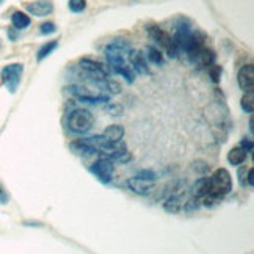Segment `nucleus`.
<instances>
[{"instance_id": "1", "label": "nucleus", "mask_w": 254, "mask_h": 254, "mask_svg": "<svg viewBox=\"0 0 254 254\" xmlns=\"http://www.w3.org/2000/svg\"><path fill=\"white\" fill-rule=\"evenodd\" d=\"M231 190H233V179H231L229 171L225 168H218L209 177V193L204 196V206H215Z\"/></svg>"}, {"instance_id": "2", "label": "nucleus", "mask_w": 254, "mask_h": 254, "mask_svg": "<svg viewBox=\"0 0 254 254\" xmlns=\"http://www.w3.org/2000/svg\"><path fill=\"white\" fill-rule=\"evenodd\" d=\"M129 49L130 47L127 42L116 41L113 44H110V46L106 49V57L108 60L111 69H113L116 74H119L121 77H124L127 84H132L133 79H135L133 77V69L126 63V57H124V54L129 52Z\"/></svg>"}, {"instance_id": "3", "label": "nucleus", "mask_w": 254, "mask_h": 254, "mask_svg": "<svg viewBox=\"0 0 254 254\" xmlns=\"http://www.w3.org/2000/svg\"><path fill=\"white\" fill-rule=\"evenodd\" d=\"M68 124H69V130L74 133H86L93 129V124H94V116L91 111H88L85 108H76L74 111H71L69 119H68Z\"/></svg>"}, {"instance_id": "4", "label": "nucleus", "mask_w": 254, "mask_h": 254, "mask_svg": "<svg viewBox=\"0 0 254 254\" xmlns=\"http://www.w3.org/2000/svg\"><path fill=\"white\" fill-rule=\"evenodd\" d=\"M22 72H24V66L21 63H11L6 64L5 68L0 71V77H2V84L5 88L8 89L10 93H16L21 79H22Z\"/></svg>"}, {"instance_id": "5", "label": "nucleus", "mask_w": 254, "mask_h": 254, "mask_svg": "<svg viewBox=\"0 0 254 254\" xmlns=\"http://www.w3.org/2000/svg\"><path fill=\"white\" fill-rule=\"evenodd\" d=\"M148 33L155 42H159V46H162L163 49L167 50V54H168L169 58H176L179 55L177 47H176V44L173 41V36H169L165 30H162L160 27L151 25V27H148Z\"/></svg>"}, {"instance_id": "6", "label": "nucleus", "mask_w": 254, "mask_h": 254, "mask_svg": "<svg viewBox=\"0 0 254 254\" xmlns=\"http://www.w3.org/2000/svg\"><path fill=\"white\" fill-rule=\"evenodd\" d=\"M79 64L86 74V79H108V72L101 63H96L93 60L84 58V60H80Z\"/></svg>"}, {"instance_id": "7", "label": "nucleus", "mask_w": 254, "mask_h": 254, "mask_svg": "<svg viewBox=\"0 0 254 254\" xmlns=\"http://www.w3.org/2000/svg\"><path fill=\"white\" fill-rule=\"evenodd\" d=\"M89 169H91V173H94L99 177V181L110 182L111 176H113V171H115V165H113V162L108 160V159H101V160L96 162Z\"/></svg>"}, {"instance_id": "8", "label": "nucleus", "mask_w": 254, "mask_h": 254, "mask_svg": "<svg viewBox=\"0 0 254 254\" xmlns=\"http://www.w3.org/2000/svg\"><path fill=\"white\" fill-rule=\"evenodd\" d=\"M71 94H74L80 102H88V104H102L108 102L110 96H96L93 93H89L88 89L80 88V86H71L69 88Z\"/></svg>"}, {"instance_id": "9", "label": "nucleus", "mask_w": 254, "mask_h": 254, "mask_svg": "<svg viewBox=\"0 0 254 254\" xmlns=\"http://www.w3.org/2000/svg\"><path fill=\"white\" fill-rule=\"evenodd\" d=\"M238 86L240 89H243L245 93H250L253 91V86H254V66L253 64H245L243 68L238 71Z\"/></svg>"}, {"instance_id": "10", "label": "nucleus", "mask_w": 254, "mask_h": 254, "mask_svg": "<svg viewBox=\"0 0 254 254\" xmlns=\"http://www.w3.org/2000/svg\"><path fill=\"white\" fill-rule=\"evenodd\" d=\"M25 8L30 14H33V16L42 18V16H49V14L54 11V3H52L50 0H36L33 3H27Z\"/></svg>"}, {"instance_id": "11", "label": "nucleus", "mask_w": 254, "mask_h": 254, "mask_svg": "<svg viewBox=\"0 0 254 254\" xmlns=\"http://www.w3.org/2000/svg\"><path fill=\"white\" fill-rule=\"evenodd\" d=\"M155 182L154 181H148V179H141L138 176L135 177H130L127 181V187L133 191V193H138V195H148L149 191L154 189Z\"/></svg>"}, {"instance_id": "12", "label": "nucleus", "mask_w": 254, "mask_h": 254, "mask_svg": "<svg viewBox=\"0 0 254 254\" xmlns=\"http://www.w3.org/2000/svg\"><path fill=\"white\" fill-rule=\"evenodd\" d=\"M190 62L193 64H198L201 66V68H209V66H212L215 63V54L211 50V49H207L206 46L201 49L198 54L193 57Z\"/></svg>"}, {"instance_id": "13", "label": "nucleus", "mask_w": 254, "mask_h": 254, "mask_svg": "<svg viewBox=\"0 0 254 254\" xmlns=\"http://www.w3.org/2000/svg\"><path fill=\"white\" fill-rule=\"evenodd\" d=\"M130 63H132V69H135L138 74H148L149 68L146 64V58L145 55L138 50H133L130 54Z\"/></svg>"}, {"instance_id": "14", "label": "nucleus", "mask_w": 254, "mask_h": 254, "mask_svg": "<svg viewBox=\"0 0 254 254\" xmlns=\"http://www.w3.org/2000/svg\"><path fill=\"white\" fill-rule=\"evenodd\" d=\"M11 24H13V28H16V30H25L27 27H30V24H32V19H30L25 13L14 11L11 16Z\"/></svg>"}, {"instance_id": "15", "label": "nucleus", "mask_w": 254, "mask_h": 254, "mask_svg": "<svg viewBox=\"0 0 254 254\" xmlns=\"http://www.w3.org/2000/svg\"><path fill=\"white\" fill-rule=\"evenodd\" d=\"M246 154H248V152H246L243 148L237 146V148L231 149V151H229L228 160H229L231 165H242V163L246 160Z\"/></svg>"}, {"instance_id": "16", "label": "nucleus", "mask_w": 254, "mask_h": 254, "mask_svg": "<svg viewBox=\"0 0 254 254\" xmlns=\"http://www.w3.org/2000/svg\"><path fill=\"white\" fill-rule=\"evenodd\" d=\"M104 137H106L107 140H111V141H121L123 137H124V129L121 126H108L106 130H104L102 133Z\"/></svg>"}, {"instance_id": "17", "label": "nucleus", "mask_w": 254, "mask_h": 254, "mask_svg": "<svg viewBox=\"0 0 254 254\" xmlns=\"http://www.w3.org/2000/svg\"><path fill=\"white\" fill-rule=\"evenodd\" d=\"M163 207H165L167 212L176 213V212H179L184 207V201H182L181 195H171L167 199V203H165V206H163Z\"/></svg>"}, {"instance_id": "18", "label": "nucleus", "mask_w": 254, "mask_h": 254, "mask_svg": "<svg viewBox=\"0 0 254 254\" xmlns=\"http://www.w3.org/2000/svg\"><path fill=\"white\" fill-rule=\"evenodd\" d=\"M209 193V177H201L193 185V196L204 198Z\"/></svg>"}, {"instance_id": "19", "label": "nucleus", "mask_w": 254, "mask_h": 254, "mask_svg": "<svg viewBox=\"0 0 254 254\" xmlns=\"http://www.w3.org/2000/svg\"><path fill=\"white\" fill-rule=\"evenodd\" d=\"M57 47H58V41H49V42H46L42 47H40L38 54H36V60H38V62H42V60L46 58V57H49Z\"/></svg>"}, {"instance_id": "20", "label": "nucleus", "mask_w": 254, "mask_h": 254, "mask_svg": "<svg viewBox=\"0 0 254 254\" xmlns=\"http://www.w3.org/2000/svg\"><path fill=\"white\" fill-rule=\"evenodd\" d=\"M146 50H148V52H146V57H148V60H149V62H151L152 64H157V66L163 64V55H162V52H160L159 49L149 46Z\"/></svg>"}, {"instance_id": "21", "label": "nucleus", "mask_w": 254, "mask_h": 254, "mask_svg": "<svg viewBox=\"0 0 254 254\" xmlns=\"http://www.w3.org/2000/svg\"><path fill=\"white\" fill-rule=\"evenodd\" d=\"M242 110L246 111V113H253L254 111V94H253V91L246 93L242 98Z\"/></svg>"}, {"instance_id": "22", "label": "nucleus", "mask_w": 254, "mask_h": 254, "mask_svg": "<svg viewBox=\"0 0 254 254\" xmlns=\"http://www.w3.org/2000/svg\"><path fill=\"white\" fill-rule=\"evenodd\" d=\"M209 74H211V79H212L213 84H218V82L221 80V74H223L221 66H218V64L209 66Z\"/></svg>"}, {"instance_id": "23", "label": "nucleus", "mask_w": 254, "mask_h": 254, "mask_svg": "<svg viewBox=\"0 0 254 254\" xmlns=\"http://www.w3.org/2000/svg\"><path fill=\"white\" fill-rule=\"evenodd\" d=\"M68 6L72 13H82L86 8V0H69Z\"/></svg>"}, {"instance_id": "24", "label": "nucleus", "mask_w": 254, "mask_h": 254, "mask_svg": "<svg viewBox=\"0 0 254 254\" xmlns=\"http://www.w3.org/2000/svg\"><path fill=\"white\" fill-rule=\"evenodd\" d=\"M40 32L41 35H52L57 32V27L54 22H44V24L40 25Z\"/></svg>"}, {"instance_id": "25", "label": "nucleus", "mask_w": 254, "mask_h": 254, "mask_svg": "<svg viewBox=\"0 0 254 254\" xmlns=\"http://www.w3.org/2000/svg\"><path fill=\"white\" fill-rule=\"evenodd\" d=\"M138 177L141 179H148V181H155V173H152V171H140L138 173Z\"/></svg>"}, {"instance_id": "26", "label": "nucleus", "mask_w": 254, "mask_h": 254, "mask_svg": "<svg viewBox=\"0 0 254 254\" xmlns=\"http://www.w3.org/2000/svg\"><path fill=\"white\" fill-rule=\"evenodd\" d=\"M250 169V168H248ZM248 169H246V168H240V169H238V181H240V185H246V174H248Z\"/></svg>"}, {"instance_id": "27", "label": "nucleus", "mask_w": 254, "mask_h": 254, "mask_svg": "<svg viewBox=\"0 0 254 254\" xmlns=\"http://www.w3.org/2000/svg\"><path fill=\"white\" fill-rule=\"evenodd\" d=\"M240 148H243L246 152H253V141L250 138H245L240 143Z\"/></svg>"}, {"instance_id": "28", "label": "nucleus", "mask_w": 254, "mask_h": 254, "mask_svg": "<svg viewBox=\"0 0 254 254\" xmlns=\"http://www.w3.org/2000/svg\"><path fill=\"white\" fill-rule=\"evenodd\" d=\"M8 193L5 191V189L2 187V184H0V204H6L8 203Z\"/></svg>"}, {"instance_id": "29", "label": "nucleus", "mask_w": 254, "mask_h": 254, "mask_svg": "<svg viewBox=\"0 0 254 254\" xmlns=\"http://www.w3.org/2000/svg\"><path fill=\"white\" fill-rule=\"evenodd\" d=\"M246 184H248L250 187L254 185V169L253 168L248 169V177H246Z\"/></svg>"}, {"instance_id": "30", "label": "nucleus", "mask_w": 254, "mask_h": 254, "mask_svg": "<svg viewBox=\"0 0 254 254\" xmlns=\"http://www.w3.org/2000/svg\"><path fill=\"white\" fill-rule=\"evenodd\" d=\"M14 30H16V28H10V30H8V36L11 38V41H16V40H18V33L14 32Z\"/></svg>"}, {"instance_id": "31", "label": "nucleus", "mask_w": 254, "mask_h": 254, "mask_svg": "<svg viewBox=\"0 0 254 254\" xmlns=\"http://www.w3.org/2000/svg\"><path fill=\"white\" fill-rule=\"evenodd\" d=\"M250 132H254V127H253V118H250Z\"/></svg>"}, {"instance_id": "32", "label": "nucleus", "mask_w": 254, "mask_h": 254, "mask_svg": "<svg viewBox=\"0 0 254 254\" xmlns=\"http://www.w3.org/2000/svg\"><path fill=\"white\" fill-rule=\"evenodd\" d=\"M2 2H3V0H0V3H2Z\"/></svg>"}]
</instances>
